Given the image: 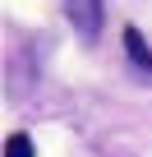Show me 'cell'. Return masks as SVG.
<instances>
[{
    "mask_svg": "<svg viewBox=\"0 0 152 157\" xmlns=\"http://www.w3.org/2000/svg\"><path fill=\"white\" fill-rule=\"evenodd\" d=\"M69 5V19L83 37H97L102 33V0H65Z\"/></svg>",
    "mask_w": 152,
    "mask_h": 157,
    "instance_id": "1",
    "label": "cell"
},
{
    "mask_svg": "<svg viewBox=\"0 0 152 157\" xmlns=\"http://www.w3.org/2000/svg\"><path fill=\"white\" fill-rule=\"evenodd\" d=\"M124 51H129V60H134L143 74H152V51H147V42H143L138 28H124Z\"/></svg>",
    "mask_w": 152,
    "mask_h": 157,
    "instance_id": "2",
    "label": "cell"
},
{
    "mask_svg": "<svg viewBox=\"0 0 152 157\" xmlns=\"http://www.w3.org/2000/svg\"><path fill=\"white\" fill-rule=\"evenodd\" d=\"M5 157H32V139L28 134H9L5 139Z\"/></svg>",
    "mask_w": 152,
    "mask_h": 157,
    "instance_id": "3",
    "label": "cell"
}]
</instances>
